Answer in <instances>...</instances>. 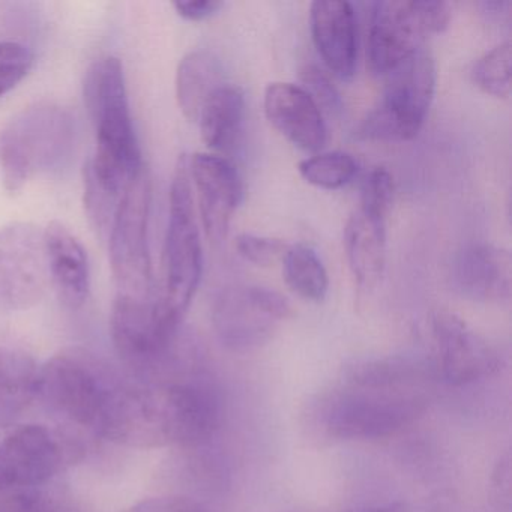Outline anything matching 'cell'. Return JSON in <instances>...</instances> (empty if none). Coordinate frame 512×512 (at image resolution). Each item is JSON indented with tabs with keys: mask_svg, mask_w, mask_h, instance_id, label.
Returning a JSON list of instances; mask_svg holds the SVG:
<instances>
[{
	"mask_svg": "<svg viewBox=\"0 0 512 512\" xmlns=\"http://www.w3.org/2000/svg\"><path fill=\"white\" fill-rule=\"evenodd\" d=\"M179 337L157 362L163 376L151 383L119 379L101 437L137 448L199 445L221 422V397L212 377L184 355Z\"/></svg>",
	"mask_w": 512,
	"mask_h": 512,
	"instance_id": "1",
	"label": "cell"
},
{
	"mask_svg": "<svg viewBox=\"0 0 512 512\" xmlns=\"http://www.w3.org/2000/svg\"><path fill=\"white\" fill-rule=\"evenodd\" d=\"M427 407L421 368L404 359H377L350 368L322 398L317 416L332 439L379 440L413 424Z\"/></svg>",
	"mask_w": 512,
	"mask_h": 512,
	"instance_id": "2",
	"label": "cell"
},
{
	"mask_svg": "<svg viewBox=\"0 0 512 512\" xmlns=\"http://www.w3.org/2000/svg\"><path fill=\"white\" fill-rule=\"evenodd\" d=\"M85 103L97 134V152L85 169L104 190L122 196L128 182L145 166L131 118L124 67L118 58L107 56L89 68Z\"/></svg>",
	"mask_w": 512,
	"mask_h": 512,
	"instance_id": "3",
	"label": "cell"
},
{
	"mask_svg": "<svg viewBox=\"0 0 512 512\" xmlns=\"http://www.w3.org/2000/svg\"><path fill=\"white\" fill-rule=\"evenodd\" d=\"M76 119L58 104H37L14 116L0 131V173L8 193L61 167L73 152Z\"/></svg>",
	"mask_w": 512,
	"mask_h": 512,
	"instance_id": "4",
	"label": "cell"
},
{
	"mask_svg": "<svg viewBox=\"0 0 512 512\" xmlns=\"http://www.w3.org/2000/svg\"><path fill=\"white\" fill-rule=\"evenodd\" d=\"M203 250L194 209L188 158H179L170 188L169 224L164 244V286L158 308L167 328L181 331L185 314L199 289Z\"/></svg>",
	"mask_w": 512,
	"mask_h": 512,
	"instance_id": "5",
	"label": "cell"
},
{
	"mask_svg": "<svg viewBox=\"0 0 512 512\" xmlns=\"http://www.w3.org/2000/svg\"><path fill=\"white\" fill-rule=\"evenodd\" d=\"M118 382L98 356L73 347L40 367L37 398L65 421L100 436Z\"/></svg>",
	"mask_w": 512,
	"mask_h": 512,
	"instance_id": "6",
	"label": "cell"
},
{
	"mask_svg": "<svg viewBox=\"0 0 512 512\" xmlns=\"http://www.w3.org/2000/svg\"><path fill=\"white\" fill-rule=\"evenodd\" d=\"M151 178L145 167L128 182L109 230L110 265L118 295L133 301H157L149 250Z\"/></svg>",
	"mask_w": 512,
	"mask_h": 512,
	"instance_id": "7",
	"label": "cell"
},
{
	"mask_svg": "<svg viewBox=\"0 0 512 512\" xmlns=\"http://www.w3.org/2000/svg\"><path fill=\"white\" fill-rule=\"evenodd\" d=\"M451 7L440 0H383L373 5L367 58L373 74L388 76L422 49L425 38L448 28Z\"/></svg>",
	"mask_w": 512,
	"mask_h": 512,
	"instance_id": "8",
	"label": "cell"
},
{
	"mask_svg": "<svg viewBox=\"0 0 512 512\" xmlns=\"http://www.w3.org/2000/svg\"><path fill=\"white\" fill-rule=\"evenodd\" d=\"M436 64L421 49L386 76L385 94L361 125L365 139L404 142L418 136L436 94Z\"/></svg>",
	"mask_w": 512,
	"mask_h": 512,
	"instance_id": "9",
	"label": "cell"
},
{
	"mask_svg": "<svg viewBox=\"0 0 512 512\" xmlns=\"http://www.w3.org/2000/svg\"><path fill=\"white\" fill-rule=\"evenodd\" d=\"M292 313L280 293L254 284L221 289L212 304V325L223 346L233 352H250L268 343Z\"/></svg>",
	"mask_w": 512,
	"mask_h": 512,
	"instance_id": "10",
	"label": "cell"
},
{
	"mask_svg": "<svg viewBox=\"0 0 512 512\" xmlns=\"http://www.w3.org/2000/svg\"><path fill=\"white\" fill-rule=\"evenodd\" d=\"M47 283L43 232L23 223L0 227V311L38 304Z\"/></svg>",
	"mask_w": 512,
	"mask_h": 512,
	"instance_id": "11",
	"label": "cell"
},
{
	"mask_svg": "<svg viewBox=\"0 0 512 512\" xmlns=\"http://www.w3.org/2000/svg\"><path fill=\"white\" fill-rule=\"evenodd\" d=\"M62 463L64 448L49 428L20 425L0 442V493L43 487Z\"/></svg>",
	"mask_w": 512,
	"mask_h": 512,
	"instance_id": "12",
	"label": "cell"
},
{
	"mask_svg": "<svg viewBox=\"0 0 512 512\" xmlns=\"http://www.w3.org/2000/svg\"><path fill=\"white\" fill-rule=\"evenodd\" d=\"M191 184L199 197L200 220L211 244L226 241L233 214L244 200L238 169L224 157L196 154L188 160Z\"/></svg>",
	"mask_w": 512,
	"mask_h": 512,
	"instance_id": "13",
	"label": "cell"
},
{
	"mask_svg": "<svg viewBox=\"0 0 512 512\" xmlns=\"http://www.w3.org/2000/svg\"><path fill=\"white\" fill-rule=\"evenodd\" d=\"M437 371L451 385H466L499 368V355L485 338L454 314L440 311L433 319Z\"/></svg>",
	"mask_w": 512,
	"mask_h": 512,
	"instance_id": "14",
	"label": "cell"
},
{
	"mask_svg": "<svg viewBox=\"0 0 512 512\" xmlns=\"http://www.w3.org/2000/svg\"><path fill=\"white\" fill-rule=\"evenodd\" d=\"M266 118L287 140L308 152L322 151L328 128L313 98L302 86L271 83L265 91Z\"/></svg>",
	"mask_w": 512,
	"mask_h": 512,
	"instance_id": "15",
	"label": "cell"
},
{
	"mask_svg": "<svg viewBox=\"0 0 512 512\" xmlns=\"http://www.w3.org/2000/svg\"><path fill=\"white\" fill-rule=\"evenodd\" d=\"M310 23L317 52L329 70L340 79H352L358 61V29L352 4L316 0L311 4Z\"/></svg>",
	"mask_w": 512,
	"mask_h": 512,
	"instance_id": "16",
	"label": "cell"
},
{
	"mask_svg": "<svg viewBox=\"0 0 512 512\" xmlns=\"http://www.w3.org/2000/svg\"><path fill=\"white\" fill-rule=\"evenodd\" d=\"M455 289L479 302H506L511 298L512 259L505 248L473 244L452 263Z\"/></svg>",
	"mask_w": 512,
	"mask_h": 512,
	"instance_id": "17",
	"label": "cell"
},
{
	"mask_svg": "<svg viewBox=\"0 0 512 512\" xmlns=\"http://www.w3.org/2000/svg\"><path fill=\"white\" fill-rule=\"evenodd\" d=\"M47 275L67 307L80 308L91 290L88 253L70 229L53 221L43 232Z\"/></svg>",
	"mask_w": 512,
	"mask_h": 512,
	"instance_id": "18",
	"label": "cell"
},
{
	"mask_svg": "<svg viewBox=\"0 0 512 512\" xmlns=\"http://www.w3.org/2000/svg\"><path fill=\"white\" fill-rule=\"evenodd\" d=\"M386 220L358 209L344 227V248L353 277L362 289L379 283L386 262Z\"/></svg>",
	"mask_w": 512,
	"mask_h": 512,
	"instance_id": "19",
	"label": "cell"
},
{
	"mask_svg": "<svg viewBox=\"0 0 512 512\" xmlns=\"http://www.w3.org/2000/svg\"><path fill=\"white\" fill-rule=\"evenodd\" d=\"M245 118V95L239 86H218L200 110V133L208 148L230 152L238 143Z\"/></svg>",
	"mask_w": 512,
	"mask_h": 512,
	"instance_id": "20",
	"label": "cell"
},
{
	"mask_svg": "<svg viewBox=\"0 0 512 512\" xmlns=\"http://www.w3.org/2000/svg\"><path fill=\"white\" fill-rule=\"evenodd\" d=\"M38 371L28 353L0 347V425L13 422L37 400Z\"/></svg>",
	"mask_w": 512,
	"mask_h": 512,
	"instance_id": "21",
	"label": "cell"
},
{
	"mask_svg": "<svg viewBox=\"0 0 512 512\" xmlns=\"http://www.w3.org/2000/svg\"><path fill=\"white\" fill-rule=\"evenodd\" d=\"M220 59L208 50H193L179 62L176 71V98L188 121H197L212 92L223 85Z\"/></svg>",
	"mask_w": 512,
	"mask_h": 512,
	"instance_id": "22",
	"label": "cell"
},
{
	"mask_svg": "<svg viewBox=\"0 0 512 512\" xmlns=\"http://www.w3.org/2000/svg\"><path fill=\"white\" fill-rule=\"evenodd\" d=\"M281 260L284 280L296 295L313 302L326 298L329 289L328 271L319 254L310 245H289Z\"/></svg>",
	"mask_w": 512,
	"mask_h": 512,
	"instance_id": "23",
	"label": "cell"
},
{
	"mask_svg": "<svg viewBox=\"0 0 512 512\" xmlns=\"http://www.w3.org/2000/svg\"><path fill=\"white\" fill-rule=\"evenodd\" d=\"M298 170L308 184L325 190H337L352 181L358 172V163L347 152H320L301 161Z\"/></svg>",
	"mask_w": 512,
	"mask_h": 512,
	"instance_id": "24",
	"label": "cell"
},
{
	"mask_svg": "<svg viewBox=\"0 0 512 512\" xmlns=\"http://www.w3.org/2000/svg\"><path fill=\"white\" fill-rule=\"evenodd\" d=\"M511 49V41H503L473 65V82L485 94L506 98L511 92Z\"/></svg>",
	"mask_w": 512,
	"mask_h": 512,
	"instance_id": "25",
	"label": "cell"
},
{
	"mask_svg": "<svg viewBox=\"0 0 512 512\" xmlns=\"http://www.w3.org/2000/svg\"><path fill=\"white\" fill-rule=\"evenodd\" d=\"M34 53L19 41H0V97L13 91L32 70Z\"/></svg>",
	"mask_w": 512,
	"mask_h": 512,
	"instance_id": "26",
	"label": "cell"
},
{
	"mask_svg": "<svg viewBox=\"0 0 512 512\" xmlns=\"http://www.w3.org/2000/svg\"><path fill=\"white\" fill-rule=\"evenodd\" d=\"M394 178L385 167H374L362 182L359 209L386 220L394 202Z\"/></svg>",
	"mask_w": 512,
	"mask_h": 512,
	"instance_id": "27",
	"label": "cell"
},
{
	"mask_svg": "<svg viewBox=\"0 0 512 512\" xmlns=\"http://www.w3.org/2000/svg\"><path fill=\"white\" fill-rule=\"evenodd\" d=\"M235 247L248 262L257 266H271L277 260L283 259L289 245L281 239L241 233L236 236Z\"/></svg>",
	"mask_w": 512,
	"mask_h": 512,
	"instance_id": "28",
	"label": "cell"
},
{
	"mask_svg": "<svg viewBox=\"0 0 512 512\" xmlns=\"http://www.w3.org/2000/svg\"><path fill=\"white\" fill-rule=\"evenodd\" d=\"M302 88L308 92L319 109L326 112H337L341 107V98L329 77L316 65H307L301 70Z\"/></svg>",
	"mask_w": 512,
	"mask_h": 512,
	"instance_id": "29",
	"label": "cell"
},
{
	"mask_svg": "<svg viewBox=\"0 0 512 512\" xmlns=\"http://www.w3.org/2000/svg\"><path fill=\"white\" fill-rule=\"evenodd\" d=\"M125 512H211L202 503L188 497L164 496L142 500Z\"/></svg>",
	"mask_w": 512,
	"mask_h": 512,
	"instance_id": "30",
	"label": "cell"
},
{
	"mask_svg": "<svg viewBox=\"0 0 512 512\" xmlns=\"http://www.w3.org/2000/svg\"><path fill=\"white\" fill-rule=\"evenodd\" d=\"M173 7L184 19L200 22V20L214 16L223 7V2L220 0H178Z\"/></svg>",
	"mask_w": 512,
	"mask_h": 512,
	"instance_id": "31",
	"label": "cell"
},
{
	"mask_svg": "<svg viewBox=\"0 0 512 512\" xmlns=\"http://www.w3.org/2000/svg\"><path fill=\"white\" fill-rule=\"evenodd\" d=\"M511 2H499V0H493V2H484L482 8L484 13L487 14L490 19L503 20L511 17Z\"/></svg>",
	"mask_w": 512,
	"mask_h": 512,
	"instance_id": "32",
	"label": "cell"
},
{
	"mask_svg": "<svg viewBox=\"0 0 512 512\" xmlns=\"http://www.w3.org/2000/svg\"><path fill=\"white\" fill-rule=\"evenodd\" d=\"M359 512H407V511L403 505H398V503H394V505L377 506V508L367 509V511H359Z\"/></svg>",
	"mask_w": 512,
	"mask_h": 512,
	"instance_id": "33",
	"label": "cell"
},
{
	"mask_svg": "<svg viewBox=\"0 0 512 512\" xmlns=\"http://www.w3.org/2000/svg\"><path fill=\"white\" fill-rule=\"evenodd\" d=\"M64 512H71V511H70V509H65V511H64Z\"/></svg>",
	"mask_w": 512,
	"mask_h": 512,
	"instance_id": "34",
	"label": "cell"
}]
</instances>
